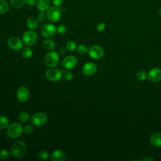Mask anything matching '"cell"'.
<instances>
[{"instance_id":"1","label":"cell","mask_w":161,"mask_h":161,"mask_svg":"<svg viewBox=\"0 0 161 161\" xmlns=\"http://www.w3.org/2000/svg\"><path fill=\"white\" fill-rule=\"evenodd\" d=\"M10 151L14 157L17 158H21L26 153L27 146L23 141H16L11 145Z\"/></svg>"},{"instance_id":"2","label":"cell","mask_w":161,"mask_h":161,"mask_svg":"<svg viewBox=\"0 0 161 161\" xmlns=\"http://www.w3.org/2000/svg\"><path fill=\"white\" fill-rule=\"evenodd\" d=\"M23 132V127L19 123L14 122L8 126L7 135L9 138H17L19 137Z\"/></svg>"},{"instance_id":"3","label":"cell","mask_w":161,"mask_h":161,"mask_svg":"<svg viewBox=\"0 0 161 161\" xmlns=\"http://www.w3.org/2000/svg\"><path fill=\"white\" fill-rule=\"evenodd\" d=\"M38 40L37 33L33 30H29L24 32L22 36L23 43L28 47L35 45Z\"/></svg>"},{"instance_id":"4","label":"cell","mask_w":161,"mask_h":161,"mask_svg":"<svg viewBox=\"0 0 161 161\" xmlns=\"http://www.w3.org/2000/svg\"><path fill=\"white\" fill-rule=\"evenodd\" d=\"M46 14L48 19L53 23L57 22L62 17L61 9L58 7L55 6L49 7V8L46 11Z\"/></svg>"},{"instance_id":"5","label":"cell","mask_w":161,"mask_h":161,"mask_svg":"<svg viewBox=\"0 0 161 161\" xmlns=\"http://www.w3.org/2000/svg\"><path fill=\"white\" fill-rule=\"evenodd\" d=\"M45 63L47 66L53 68L55 67L59 62V55L54 51H49L45 56Z\"/></svg>"},{"instance_id":"6","label":"cell","mask_w":161,"mask_h":161,"mask_svg":"<svg viewBox=\"0 0 161 161\" xmlns=\"http://www.w3.org/2000/svg\"><path fill=\"white\" fill-rule=\"evenodd\" d=\"M48 120L47 115L44 113H37L31 116L30 121L31 124L36 127L44 125Z\"/></svg>"},{"instance_id":"7","label":"cell","mask_w":161,"mask_h":161,"mask_svg":"<svg viewBox=\"0 0 161 161\" xmlns=\"http://www.w3.org/2000/svg\"><path fill=\"white\" fill-rule=\"evenodd\" d=\"M62 76V70L55 67L48 69L45 72L46 78L51 82H57L59 80Z\"/></svg>"},{"instance_id":"8","label":"cell","mask_w":161,"mask_h":161,"mask_svg":"<svg viewBox=\"0 0 161 161\" xmlns=\"http://www.w3.org/2000/svg\"><path fill=\"white\" fill-rule=\"evenodd\" d=\"M57 32L56 26L52 23H47L44 25L40 30L42 36L45 38H50L53 37Z\"/></svg>"},{"instance_id":"9","label":"cell","mask_w":161,"mask_h":161,"mask_svg":"<svg viewBox=\"0 0 161 161\" xmlns=\"http://www.w3.org/2000/svg\"><path fill=\"white\" fill-rule=\"evenodd\" d=\"M88 53L91 58L93 59H99L104 56V51L101 46L94 45L89 48Z\"/></svg>"},{"instance_id":"10","label":"cell","mask_w":161,"mask_h":161,"mask_svg":"<svg viewBox=\"0 0 161 161\" xmlns=\"http://www.w3.org/2000/svg\"><path fill=\"white\" fill-rule=\"evenodd\" d=\"M16 97L21 103L27 101L30 97V91L25 86L19 87L16 91Z\"/></svg>"},{"instance_id":"11","label":"cell","mask_w":161,"mask_h":161,"mask_svg":"<svg viewBox=\"0 0 161 161\" xmlns=\"http://www.w3.org/2000/svg\"><path fill=\"white\" fill-rule=\"evenodd\" d=\"M23 41L16 36H11L8 40V46L13 50L19 51L23 48Z\"/></svg>"},{"instance_id":"12","label":"cell","mask_w":161,"mask_h":161,"mask_svg":"<svg viewBox=\"0 0 161 161\" xmlns=\"http://www.w3.org/2000/svg\"><path fill=\"white\" fill-rule=\"evenodd\" d=\"M77 64V59L73 55H68L65 57L63 61L62 65L63 67L66 69H72L76 67Z\"/></svg>"},{"instance_id":"13","label":"cell","mask_w":161,"mask_h":161,"mask_svg":"<svg viewBox=\"0 0 161 161\" xmlns=\"http://www.w3.org/2000/svg\"><path fill=\"white\" fill-rule=\"evenodd\" d=\"M97 70V67L96 64L89 62L86 63L82 67V72L85 75L91 76L96 74Z\"/></svg>"},{"instance_id":"14","label":"cell","mask_w":161,"mask_h":161,"mask_svg":"<svg viewBox=\"0 0 161 161\" xmlns=\"http://www.w3.org/2000/svg\"><path fill=\"white\" fill-rule=\"evenodd\" d=\"M147 77L149 80L153 82L160 81L161 80V69L159 68L152 69L147 74Z\"/></svg>"},{"instance_id":"15","label":"cell","mask_w":161,"mask_h":161,"mask_svg":"<svg viewBox=\"0 0 161 161\" xmlns=\"http://www.w3.org/2000/svg\"><path fill=\"white\" fill-rule=\"evenodd\" d=\"M51 159L53 161H65L66 154L62 150L55 149L51 153Z\"/></svg>"},{"instance_id":"16","label":"cell","mask_w":161,"mask_h":161,"mask_svg":"<svg viewBox=\"0 0 161 161\" xmlns=\"http://www.w3.org/2000/svg\"><path fill=\"white\" fill-rule=\"evenodd\" d=\"M36 5L40 11H46L50 7V0H36Z\"/></svg>"},{"instance_id":"17","label":"cell","mask_w":161,"mask_h":161,"mask_svg":"<svg viewBox=\"0 0 161 161\" xmlns=\"http://www.w3.org/2000/svg\"><path fill=\"white\" fill-rule=\"evenodd\" d=\"M150 141L153 146L157 147H161V133L153 134L150 138Z\"/></svg>"},{"instance_id":"18","label":"cell","mask_w":161,"mask_h":161,"mask_svg":"<svg viewBox=\"0 0 161 161\" xmlns=\"http://www.w3.org/2000/svg\"><path fill=\"white\" fill-rule=\"evenodd\" d=\"M26 26L30 30H36L38 26V20L33 16H30L27 18Z\"/></svg>"},{"instance_id":"19","label":"cell","mask_w":161,"mask_h":161,"mask_svg":"<svg viewBox=\"0 0 161 161\" xmlns=\"http://www.w3.org/2000/svg\"><path fill=\"white\" fill-rule=\"evenodd\" d=\"M42 45H43V47L46 50H48V51H53L55 48V42L53 40L48 38L45 40L43 42Z\"/></svg>"},{"instance_id":"20","label":"cell","mask_w":161,"mask_h":161,"mask_svg":"<svg viewBox=\"0 0 161 161\" xmlns=\"http://www.w3.org/2000/svg\"><path fill=\"white\" fill-rule=\"evenodd\" d=\"M10 4L15 9H21L26 4V0H9Z\"/></svg>"},{"instance_id":"21","label":"cell","mask_w":161,"mask_h":161,"mask_svg":"<svg viewBox=\"0 0 161 161\" xmlns=\"http://www.w3.org/2000/svg\"><path fill=\"white\" fill-rule=\"evenodd\" d=\"M9 9V5L6 0H0V14L6 13Z\"/></svg>"},{"instance_id":"22","label":"cell","mask_w":161,"mask_h":161,"mask_svg":"<svg viewBox=\"0 0 161 161\" xmlns=\"http://www.w3.org/2000/svg\"><path fill=\"white\" fill-rule=\"evenodd\" d=\"M21 54H22V56L25 58H30L31 56H32V54H33V51L31 50V48L28 47V46H26V47L23 48L21 50Z\"/></svg>"},{"instance_id":"23","label":"cell","mask_w":161,"mask_h":161,"mask_svg":"<svg viewBox=\"0 0 161 161\" xmlns=\"http://www.w3.org/2000/svg\"><path fill=\"white\" fill-rule=\"evenodd\" d=\"M9 126L8 119L4 116H0V129L3 130L8 128Z\"/></svg>"},{"instance_id":"24","label":"cell","mask_w":161,"mask_h":161,"mask_svg":"<svg viewBox=\"0 0 161 161\" xmlns=\"http://www.w3.org/2000/svg\"><path fill=\"white\" fill-rule=\"evenodd\" d=\"M76 49H77V53H78L79 54H80V55H86V54L88 52V51H89V49H88L86 45H82V44L79 45L76 48Z\"/></svg>"},{"instance_id":"25","label":"cell","mask_w":161,"mask_h":161,"mask_svg":"<svg viewBox=\"0 0 161 161\" xmlns=\"http://www.w3.org/2000/svg\"><path fill=\"white\" fill-rule=\"evenodd\" d=\"M29 118H30V114L28 113L27 112H21V113L19 114L18 117V120L23 123L27 121Z\"/></svg>"},{"instance_id":"26","label":"cell","mask_w":161,"mask_h":161,"mask_svg":"<svg viewBox=\"0 0 161 161\" xmlns=\"http://www.w3.org/2000/svg\"><path fill=\"white\" fill-rule=\"evenodd\" d=\"M49 157L48 152L46 150H41L38 153V157L41 160H47Z\"/></svg>"},{"instance_id":"27","label":"cell","mask_w":161,"mask_h":161,"mask_svg":"<svg viewBox=\"0 0 161 161\" xmlns=\"http://www.w3.org/2000/svg\"><path fill=\"white\" fill-rule=\"evenodd\" d=\"M62 75H63L64 79L67 81L71 80L73 78V74L71 71L69 70V69L64 70L62 71Z\"/></svg>"},{"instance_id":"28","label":"cell","mask_w":161,"mask_h":161,"mask_svg":"<svg viewBox=\"0 0 161 161\" xmlns=\"http://www.w3.org/2000/svg\"><path fill=\"white\" fill-rule=\"evenodd\" d=\"M10 156V152L7 149L0 150V159L6 160L8 159Z\"/></svg>"},{"instance_id":"29","label":"cell","mask_w":161,"mask_h":161,"mask_svg":"<svg viewBox=\"0 0 161 161\" xmlns=\"http://www.w3.org/2000/svg\"><path fill=\"white\" fill-rule=\"evenodd\" d=\"M66 48L69 51V52H72L74 50H75L77 48L76 47V44L73 41H69L66 43Z\"/></svg>"},{"instance_id":"30","label":"cell","mask_w":161,"mask_h":161,"mask_svg":"<svg viewBox=\"0 0 161 161\" xmlns=\"http://www.w3.org/2000/svg\"><path fill=\"white\" fill-rule=\"evenodd\" d=\"M147 77V74L144 70H139L136 74V78L140 81H143Z\"/></svg>"},{"instance_id":"31","label":"cell","mask_w":161,"mask_h":161,"mask_svg":"<svg viewBox=\"0 0 161 161\" xmlns=\"http://www.w3.org/2000/svg\"><path fill=\"white\" fill-rule=\"evenodd\" d=\"M47 18V14L45 13V11H40V13L37 14V19L41 23L44 22Z\"/></svg>"},{"instance_id":"32","label":"cell","mask_w":161,"mask_h":161,"mask_svg":"<svg viewBox=\"0 0 161 161\" xmlns=\"http://www.w3.org/2000/svg\"><path fill=\"white\" fill-rule=\"evenodd\" d=\"M56 29H57V32L59 34H64L65 33H66V31L67 30L66 26L64 25H62V24L58 25L56 27Z\"/></svg>"},{"instance_id":"33","label":"cell","mask_w":161,"mask_h":161,"mask_svg":"<svg viewBox=\"0 0 161 161\" xmlns=\"http://www.w3.org/2000/svg\"><path fill=\"white\" fill-rule=\"evenodd\" d=\"M33 130V127L30 125H27L23 127V132H25L26 134H31Z\"/></svg>"},{"instance_id":"34","label":"cell","mask_w":161,"mask_h":161,"mask_svg":"<svg viewBox=\"0 0 161 161\" xmlns=\"http://www.w3.org/2000/svg\"><path fill=\"white\" fill-rule=\"evenodd\" d=\"M105 28H106V24L103 22H101L97 25L96 29L98 31H103L105 29Z\"/></svg>"},{"instance_id":"35","label":"cell","mask_w":161,"mask_h":161,"mask_svg":"<svg viewBox=\"0 0 161 161\" xmlns=\"http://www.w3.org/2000/svg\"><path fill=\"white\" fill-rule=\"evenodd\" d=\"M64 0H52V3L53 6L57 7H60L63 4Z\"/></svg>"},{"instance_id":"36","label":"cell","mask_w":161,"mask_h":161,"mask_svg":"<svg viewBox=\"0 0 161 161\" xmlns=\"http://www.w3.org/2000/svg\"><path fill=\"white\" fill-rule=\"evenodd\" d=\"M36 3V0H26V4L30 6L35 5Z\"/></svg>"},{"instance_id":"37","label":"cell","mask_w":161,"mask_h":161,"mask_svg":"<svg viewBox=\"0 0 161 161\" xmlns=\"http://www.w3.org/2000/svg\"><path fill=\"white\" fill-rule=\"evenodd\" d=\"M65 52V48L64 47H60V48H58V52H57V53H58V55H60L64 54Z\"/></svg>"},{"instance_id":"38","label":"cell","mask_w":161,"mask_h":161,"mask_svg":"<svg viewBox=\"0 0 161 161\" xmlns=\"http://www.w3.org/2000/svg\"><path fill=\"white\" fill-rule=\"evenodd\" d=\"M142 160H143V161H153L154 160V158H153L152 157H144L142 159Z\"/></svg>"},{"instance_id":"39","label":"cell","mask_w":161,"mask_h":161,"mask_svg":"<svg viewBox=\"0 0 161 161\" xmlns=\"http://www.w3.org/2000/svg\"><path fill=\"white\" fill-rule=\"evenodd\" d=\"M158 14H159V15L161 16V6L159 8V9H158Z\"/></svg>"}]
</instances>
